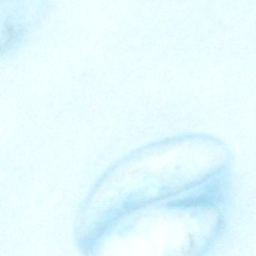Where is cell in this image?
I'll list each match as a JSON object with an SVG mask.
<instances>
[{"instance_id":"obj_2","label":"cell","mask_w":256,"mask_h":256,"mask_svg":"<svg viewBox=\"0 0 256 256\" xmlns=\"http://www.w3.org/2000/svg\"><path fill=\"white\" fill-rule=\"evenodd\" d=\"M246 38V47L256 54V12L248 18Z\"/></svg>"},{"instance_id":"obj_3","label":"cell","mask_w":256,"mask_h":256,"mask_svg":"<svg viewBox=\"0 0 256 256\" xmlns=\"http://www.w3.org/2000/svg\"><path fill=\"white\" fill-rule=\"evenodd\" d=\"M253 4H254V5L256 6V0H252Z\"/></svg>"},{"instance_id":"obj_1","label":"cell","mask_w":256,"mask_h":256,"mask_svg":"<svg viewBox=\"0 0 256 256\" xmlns=\"http://www.w3.org/2000/svg\"><path fill=\"white\" fill-rule=\"evenodd\" d=\"M244 49V28H241L229 32L223 38L212 53V60L218 65H230L240 60Z\"/></svg>"}]
</instances>
